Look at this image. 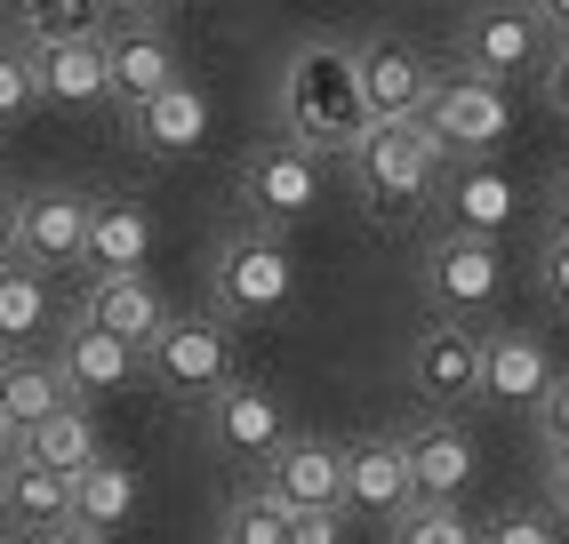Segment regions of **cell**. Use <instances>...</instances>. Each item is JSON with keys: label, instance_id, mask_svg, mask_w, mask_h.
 <instances>
[{"label": "cell", "instance_id": "6da1fadb", "mask_svg": "<svg viewBox=\"0 0 569 544\" xmlns=\"http://www.w3.org/2000/svg\"><path fill=\"white\" fill-rule=\"evenodd\" d=\"M281 137L297 152H313V161H353L369 144V97H361V72H353V49L337 41H306L289 49L281 64Z\"/></svg>", "mask_w": 569, "mask_h": 544}, {"label": "cell", "instance_id": "7a4b0ae2", "mask_svg": "<svg viewBox=\"0 0 569 544\" xmlns=\"http://www.w3.org/2000/svg\"><path fill=\"white\" fill-rule=\"evenodd\" d=\"M441 144L426 137V121H409V129H369V144L353 152V184H361V201L369 216H386V224H409L417 209H433V192H441Z\"/></svg>", "mask_w": 569, "mask_h": 544}, {"label": "cell", "instance_id": "3957f363", "mask_svg": "<svg viewBox=\"0 0 569 544\" xmlns=\"http://www.w3.org/2000/svg\"><path fill=\"white\" fill-rule=\"evenodd\" d=\"M297 289V264H289V241L281 232H224L217 256H209V296H217V321L233 329V321H273L281 304Z\"/></svg>", "mask_w": 569, "mask_h": 544}, {"label": "cell", "instance_id": "277c9868", "mask_svg": "<svg viewBox=\"0 0 569 544\" xmlns=\"http://www.w3.org/2000/svg\"><path fill=\"white\" fill-rule=\"evenodd\" d=\"M506 129H513V97L498 81H473V72L433 81L426 137L441 144V161H489V144H506Z\"/></svg>", "mask_w": 569, "mask_h": 544}, {"label": "cell", "instance_id": "5b68a950", "mask_svg": "<svg viewBox=\"0 0 569 544\" xmlns=\"http://www.w3.org/2000/svg\"><path fill=\"white\" fill-rule=\"evenodd\" d=\"M353 72H361V97H369V121H377V129L426 121L433 81H441V72L426 64V49L401 41V32H377V41H361V49H353Z\"/></svg>", "mask_w": 569, "mask_h": 544}, {"label": "cell", "instance_id": "8992f818", "mask_svg": "<svg viewBox=\"0 0 569 544\" xmlns=\"http://www.w3.org/2000/svg\"><path fill=\"white\" fill-rule=\"evenodd\" d=\"M144 369H153L169 393H184V401L209 409L224 384H233V329H224L217 313H177L169 336L144 353Z\"/></svg>", "mask_w": 569, "mask_h": 544}, {"label": "cell", "instance_id": "52a82bcc", "mask_svg": "<svg viewBox=\"0 0 569 544\" xmlns=\"http://www.w3.org/2000/svg\"><path fill=\"white\" fill-rule=\"evenodd\" d=\"M104 81H112V104L121 112H144L153 97H169L184 72H177V41H169V24L161 17H112L104 32Z\"/></svg>", "mask_w": 569, "mask_h": 544}, {"label": "cell", "instance_id": "ba28073f", "mask_svg": "<svg viewBox=\"0 0 569 544\" xmlns=\"http://www.w3.org/2000/svg\"><path fill=\"white\" fill-rule=\"evenodd\" d=\"M546 57H553L546 9H473L458 24V72H473V81H513Z\"/></svg>", "mask_w": 569, "mask_h": 544}, {"label": "cell", "instance_id": "9c48e42d", "mask_svg": "<svg viewBox=\"0 0 569 544\" xmlns=\"http://www.w3.org/2000/svg\"><path fill=\"white\" fill-rule=\"evenodd\" d=\"M506 289V256L489 241H466V232H441V241L426 249V296H433V321H466L489 313Z\"/></svg>", "mask_w": 569, "mask_h": 544}, {"label": "cell", "instance_id": "30bf717a", "mask_svg": "<svg viewBox=\"0 0 569 544\" xmlns=\"http://www.w3.org/2000/svg\"><path fill=\"white\" fill-rule=\"evenodd\" d=\"M313 201H321V161H313V152H297L289 137L249 152V169H241V209H249L257 232H289Z\"/></svg>", "mask_w": 569, "mask_h": 544}, {"label": "cell", "instance_id": "8fae6325", "mask_svg": "<svg viewBox=\"0 0 569 544\" xmlns=\"http://www.w3.org/2000/svg\"><path fill=\"white\" fill-rule=\"evenodd\" d=\"M409 384H417V401H433V409L481 401V329L433 321L426 336L409 344Z\"/></svg>", "mask_w": 569, "mask_h": 544}, {"label": "cell", "instance_id": "7c38bea8", "mask_svg": "<svg viewBox=\"0 0 569 544\" xmlns=\"http://www.w3.org/2000/svg\"><path fill=\"white\" fill-rule=\"evenodd\" d=\"M209 441H217L224 456H241V464H273L281 441H289V409L273 401V384L233 376V384L209 401Z\"/></svg>", "mask_w": 569, "mask_h": 544}, {"label": "cell", "instance_id": "4fadbf2b", "mask_svg": "<svg viewBox=\"0 0 569 544\" xmlns=\"http://www.w3.org/2000/svg\"><path fill=\"white\" fill-rule=\"evenodd\" d=\"M513 209H521V192H513V177L498 161H449L441 169V232H466V241L498 249Z\"/></svg>", "mask_w": 569, "mask_h": 544}, {"label": "cell", "instance_id": "5bb4252c", "mask_svg": "<svg viewBox=\"0 0 569 544\" xmlns=\"http://www.w3.org/2000/svg\"><path fill=\"white\" fill-rule=\"evenodd\" d=\"M264 488L289 513H346V449L321 441V433H289L281 456L264 464Z\"/></svg>", "mask_w": 569, "mask_h": 544}, {"label": "cell", "instance_id": "9a60e30c", "mask_svg": "<svg viewBox=\"0 0 569 544\" xmlns=\"http://www.w3.org/2000/svg\"><path fill=\"white\" fill-rule=\"evenodd\" d=\"M346 513H369V521H409L417 513V481H409V449L393 433H369L346 449Z\"/></svg>", "mask_w": 569, "mask_h": 544}, {"label": "cell", "instance_id": "2e32d148", "mask_svg": "<svg viewBox=\"0 0 569 544\" xmlns=\"http://www.w3.org/2000/svg\"><path fill=\"white\" fill-rule=\"evenodd\" d=\"M89 216H97V201H89V192H72V184L24 192V264L32 272L81 264L89 256Z\"/></svg>", "mask_w": 569, "mask_h": 544}, {"label": "cell", "instance_id": "e0dca14e", "mask_svg": "<svg viewBox=\"0 0 569 544\" xmlns=\"http://www.w3.org/2000/svg\"><path fill=\"white\" fill-rule=\"evenodd\" d=\"M81 321L104 329V336H121L129 353H153V344L169 336V321H177V304H169L153 281H144V272H129V281H89Z\"/></svg>", "mask_w": 569, "mask_h": 544}, {"label": "cell", "instance_id": "ac0fdd59", "mask_svg": "<svg viewBox=\"0 0 569 544\" xmlns=\"http://www.w3.org/2000/svg\"><path fill=\"white\" fill-rule=\"evenodd\" d=\"M57 376H64V393L72 401H104V393H121V384L144 369V353H129L121 336H104V329H89L81 313H72L64 329H57Z\"/></svg>", "mask_w": 569, "mask_h": 544}, {"label": "cell", "instance_id": "d6986e66", "mask_svg": "<svg viewBox=\"0 0 569 544\" xmlns=\"http://www.w3.org/2000/svg\"><path fill=\"white\" fill-rule=\"evenodd\" d=\"M409 449V481H417V504H458L473 488V441H466V424H449V416H426L417 433H401Z\"/></svg>", "mask_w": 569, "mask_h": 544}, {"label": "cell", "instance_id": "ffe728a7", "mask_svg": "<svg viewBox=\"0 0 569 544\" xmlns=\"http://www.w3.org/2000/svg\"><path fill=\"white\" fill-rule=\"evenodd\" d=\"M553 353L538 336H521V329H506V336H481V401H506V409H538L546 393H553Z\"/></svg>", "mask_w": 569, "mask_h": 544}, {"label": "cell", "instance_id": "44dd1931", "mask_svg": "<svg viewBox=\"0 0 569 544\" xmlns=\"http://www.w3.org/2000/svg\"><path fill=\"white\" fill-rule=\"evenodd\" d=\"M0 528H17L24 544H49V536H64L72 528V481H57V473H41V464H9L0 473Z\"/></svg>", "mask_w": 569, "mask_h": 544}, {"label": "cell", "instance_id": "7402d4cb", "mask_svg": "<svg viewBox=\"0 0 569 544\" xmlns=\"http://www.w3.org/2000/svg\"><path fill=\"white\" fill-rule=\"evenodd\" d=\"M112 17H121V9H97V0H17V9H9V49L57 57V49H72V41L112 32Z\"/></svg>", "mask_w": 569, "mask_h": 544}, {"label": "cell", "instance_id": "603a6c76", "mask_svg": "<svg viewBox=\"0 0 569 544\" xmlns=\"http://www.w3.org/2000/svg\"><path fill=\"white\" fill-rule=\"evenodd\" d=\"M57 409H72V393H64V376H57L49 353H17V361H0V416H9V433H17V441H24V433H41Z\"/></svg>", "mask_w": 569, "mask_h": 544}, {"label": "cell", "instance_id": "cb8c5ba5", "mask_svg": "<svg viewBox=\"0 0 569 544\" xmlns=\"http://www.w3.org/2000/svg\"><path fill=\"white\" fill-rule=\"evenodd\" d=\"M144 256H153V216L129 209V201H97L89 216V272L97 281H129V272H144Z\"/></svg>", "mask_w": 569, "mask_h": 544}, {"label": "cell", "instance_id": "d4e9b609", "mask_svg": "<svg viewBox=\"0 0 569 544\" xmlns=\"http://www.w3.org/2000/svg\"><path fill=\"white\" fill-rule=\"evenodd\" d=\"M17 456L24 464H41V473H57V481H81L89 464H104V441H97V416L72 401V409H57L41 433H24L17 441Z\"/></svg>", "mask_w": 569, "mask_h": 544}, {"label": "cell", "instance_id": "484cf974", "mask_svg": "<svg viewBox=\"0 0 569 544\" xmlns=\"http://www.w3.org/2000/svg\"><path fill=\"white\" fill-rule=\"evenodd\" d=\"M129 137H137L144 152H161V161H169V152H193V144L209 137V97H201L193 81H177L169 97H153L144 112H129Z\"/></svg>", "mask_w": 569, "mask_h": 544}, {"label": "cell", "instance_id": "4316f807", "mask_svg": "<svg viewBox=\"0 0 569 544\" xmlns=\"http://www.w3.org/2000/svg\"><path fill=\"white\" fill-rule=\"evenodd\" d=\"M57 329V296H49V281L32 264H9L0 272V353H32V336H49Z\"/></svg>", "mask_w": 569, "mask_h": 544}, {"label": "cell", "instance_id": "83f0119b", "mask_svg": "<svg viewBox=\"0 0 569 544\" xmlns=\"http://www.w3.org/2000/svg\"><path fill=\"white\" fill-rule=\"evenodd\" d=\"M137 513V473L121 456H104V464H89L81 481H72V528H89V536H112Z\"/></svg>", "mask_w": 569, "mask_h": 544}, {"label": "cell", "instance_id": "f1b7e54d", "mask_svg": "<svg viewBox=\"0 0 569 544\" xmlns=\"http://www.w3.org/2000/svg\"><path fill=\"white\" fill-rule=\"evenodd\" d=\"M41 64V104H112V81H104V32L97 41H72L57 57H32Z\"/></svg>", "mask_w": 569, "mask_h": 544}, {"label": "cell", "instance_id": "f546056e", "mask_svg": "<svg viewBox=\"0 0 569 544\" xmlns=\"http://www.w3.org/2000/svg\"><path fill=\"white\" fill-rule=\"evenodd\" d=\"M289 504L264 488V481H249L241 496H224V513H217V544H289Z\"/></svg>", "mask_w": 569, "mask_h": 544}, {"label": "cell", "instance_id": "4dcf8cb0", "mask_svg": "<svg viewBox=\"0 0 569 544\" xmlns=\"http://www.w3.org/2000/svg\"><path fill=\"white\" fill-rule=\"evenodd\" d=\"M393 544H481V528L458 513V504H417V513L393 528Z\"/></svg>", "mask_w": 569, "mask_h": 544}, {"label": "cell", "instance_id": "1f68e13d", "mask_svg": "<svg viewBox=\"0 0 569 544\" xmlns=\"http://www.w3.org/2000/svg\"><path fill=\"white\" fill-rule=\"evenodd\" d=\"M32 104H41V64H32L24 49H9V41H0V129H9V121H24Z\"/></svg>", "mask_w": 569, "mask_h": 544}, {"label": "cell", "instance_id": "d6a6232c", "mask_svg": "<svg viewBox=\"0 0 569 544\" xmlns=\"http://www.w3.org/2000/svg\"><path fill=\"white\" fill-rule=\"evenodd\" d=\"M529 424H538V449L546 464H569V376H553V393L529 409Z\"/></svg>", "mask_w": 569, "mask_h": 544}, {"label": "cell", "instance_id": "836d02e7", "mask_svg": "<svg viewBox=\"0 0 569 544\" xmlns=\"http://www.w3.org/2000/svg\"><path fill=\"white\" fill-rule=\"evenodd\" d=\"M481 544H561L553 513H506V521H489Z\"/></svg>", "mask_w": 569, "mask_h": 544}, {"label": "cell", "instance_id": "e575fe53", "mask_svg": "<svg viewBox=\"0 0 569 544\" xmlns=\"http://www.w3.org/2000/svg\"><path fill=\"white\" fill-rule=\"evenodd\" d=\"M0 264H24V201L0 184Z\"/></svg>", "mask_w": 569, "mask_h": 544}, {"label": "cell", "instance_id": "d590c367", "mask_svg": "<svg viewBox=\"0 0 569 544\" xmlns=\"http://www.w3.org/2000/svg\"><path fill=\"white\" fill-rule=\"evenodd\" d=\"M289 544H346V513H297Z\"/></svg>", "mask_w": 569, "mask_h": 544}, {"label": "cell", "instance_id": "8d00e7d4", "mask_svg": "<svg viewBox=\"0 0 569 544\" xmlns=\"http://www.w3.org/2000/svg\"><path fill=\"white\" fill-rule=\"evenodd\" d=\"M538 272H546V296L569 304V232H553V241H546V264H538Z\"/></svg>", "mask_w": 569, "mask_h": 544}, {"label": "cell", "instance_id": "74e56055", "mask_svg": "<svg viewBox=\"0 0 569 544\" xmlns=\"http://www.w3.org/2000/svg\"><path fill=\"white\" fill-rule=\"evenodd\" d=\"M546 104L569 121V41H553V57H546Z\"/></svg>", "mask_w": 569, "mask_h": 544}, {"label": "cell", "instance_id": "f35d334b", "mask_svg": "<svg viewBox=\"0 0 569 544\" xmlns=\"http://www.w3.org/2000/svg\"><path fill=\"white\" fill-rule=\"evenodd\" d=\"M546 513L569 521V464H546Z\"/></svg>", "mask_w": 569, "mask_h": 544}, {"label": "cell", "instance_id": "ab89813d", "mask_svg": "<svg viewBox=\"0 0 569 544\" xmlns=\"http://www.w3.org/2000/svg\"><path fill=\"white\" fill-rule=\"evenodd\" d=\"M17 464V433H9V416H0V473Z\"/></svg>", "mask_w": 569, "mask_h": 544}, {"label": "cell", "instance_id": "60d3db41", "mask_svg": "<svg viewBox=\"0 0 569 544\" xmlns=\"http://www.w3.org/2000/svg\"><path fill=\"white\" fill-rule=\"evenodd\" d=\"M546 24H553V41H569V9H546Z\"/></svg>", "mask_w": 569, "mask_h": 544}, {"label": "cell", "instance_id": "b9f144b4", "mask_svg": "<svg viewBox=\"0 0 569 544\" xmlns=\"http://www.w3.org/2000/svg\"><path fill=\"white\" fill-rule=\"evenodd\" d=\"M49 544H104V536H89V528H64V536H49Z\"/></svg>", "mask_w": 569, "mask_h": 544}, {"label": "cell", "instance_id": "7bdbcfd3", "mask_svg": "<svg viewBox=\"0 0 569 544\" xmlns=\"http://www.w3.org/2000/svg\"><path fill=\"white\" fill-rule=\"evenodd\" d=\"M0 544H24V536H17V528H0Z\"/></svg>", "mask_w": 569, "mask_h": 544}, {"label": "cell", "instance_id": "ee69618b", "mask_svg": "<svg viewBox=\"0 0 569 544\" xmlns=\"http://www.w3.org/2000/svg\"><path fill=\"white\" fill-rule=\"evenodd\" d=\"M0 272H9V264H0Z\"/></svg>", "mask_w": 569, "mask_h": 544}, {"label": "cell", "instance_id": "f6af8a7d", "mask_svg": "<svg viewBox=\"0 0 569 544\" xmlns=\"http://www.w3.org/2000/svg\"><path fill=\"white\" fill-rule=\"evenodd\" d=\"M0 361H9V353H0Z\"/></svg>", "mask_w": 569, "mask_h": 544}]
</instances>
